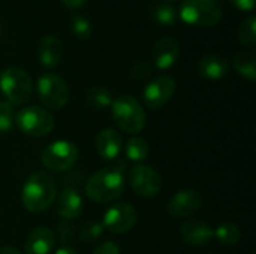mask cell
<instances>
[{
    "mask_svg": "<svg viewBox=\"0 0 256 254\" xmlns=\"http://www.w3.org/2000/svg\"><path fill=\"white\" fill-rule=\"evenodd\" d=\"M57 196V186L46 172H33L22 186L21 202L28 213L46 211Z\"/></svg>",
    "mask_w": 256,
    "mask_h": 254,
    "instance_id": "6da1fadb",
    "label": "cell"
},
{
    "mask_svg": "<svg viewBox=\"0 0 256 254\" xmlns=\"http://www.w3.org/2000/svg\"><path fill=\"white\" fill-rule=\"evenodd\" d=\"M86 195L98 204L117 201L124 192V178L118 166L105 168L93 174L86 183Z\"/></svg>",
    "mask_w": 256,
    "mask_h": 254,
    "instance_id": "7a4b0ae2",
    "label": "cell"
},
{
    "mask_svg": "<svg viewBox=\"0 0 256 254\" xmlns=\"http://www.w3.org/2000/svg\"><path fill=\"white\" fill-rule=\"evenodd\" d=\"M111 112L116 124L126 133H140L146 126V111L130 94L116 97L111 103Z\"/></svg>",
    "mask_w": 256,
    "mask_h": 254,
    "instance_id": "3957f363",
    "label": "cell"
},
{
    "mask_svg": "<svg viewBox=\"0 0 256 254\" xmlns=\"http://www.w3.org/2000/svg\"><path fill=\"white\" fill-rule=\"evenodd\" d=\"M0 91L12 106L27 103L33 96L30 75L18 66L6 67L0 73Z\"/></svg>",
    "mask_w": 256,
    "mask_h": 254,
    "instance_id": "277c9868",
    "label": "cell"
},
{
    "mask_svg": "<svg viewBox=\"0 0 256 254\" xmlns=\"http://www.w3.org/2000/svg\"><path fill=\"white\" fill-rule=\"evenodd\" d=\"M224 15L218 0H184L178 16L183 22L195 27H213L220 22Z\"/></svg>",
    "mask_w": 256,
    "mask_h": 254,
    "instance_id": "5b68a950",
    "label": "cell"
},
{
    "mask_svg": "<svg viewBox=\"0 0 256 254\" xmlns=\"http://www.w3.org/2000/svg\"><path fill=\"white\" fill-rule=\"evenodd\" d=\"M36 91H38V97L40 103L46 109H52V111H57L66 106L69 102V96H70L66 81L52 72L42 73L38 78Z\"/></svg>",
    "mask_w": 256,
    "mask_h": 254,
    "instance_id": "8992f818",
    "label": "cell"
},
{
    "mask_svg": "<svg viewBox=\"0 0 256 254\" xmlns=\"http://www.w3.org/2000/svg\"><path fill=\"white\" fill-rule=\"evenodd\" d=\"M15 124L24 135L32 138H42L52 132L54 117L45 108L26 106L15 114Z\"/></svg>",
    "mask_w": 256,
    "mask_h": 254,
    "instance_id": "52a82bcc",
    "label": "cell"
},
{
    "mask_svg": "<svg viewBox=\"0 0 256 254\" xmlns=\"http://www.w3.org/2000/svg\"><path fill=\"white\" fill-rule=\"evenodd\" d=\"M78 147L70 141H56L44 148L40 154L42 165L52 172H64L69 171L78 162Z\"/></svg>",
    "mask_w": 256,
    "mask_h": 254,
    "instance_id": "ba28073f",
    "label": "cell"
},
{
    "mask_svg": "<svg viewBox=\"0 0 256 254\" xmlns=\"http://www.w3.org/2000/svg\"><path fill=\"white\" fill-rule=\"evenodd\" d=\"M129 183L132 190L142 198H153L162 189L160 174L147 165H136L129 172Z\"/></svg>",
    "mask_w": 256,
    "mask_h": 254,
    "instance_id": "9c48e42d",
    "label": "cell"
},
{
    "mask_svg": "<svg viewBox=\"0 0 256 254\" xmlns=\"http://www.w3.org/2000/svg\"><path fill=\"white\" fill-rule=\"evenodd\" d=\"M177 82L170 75H159L152 79L144 88V102L150 109H159L166 105L174 96Z\"/></svg>",
    "mask_w": 256,
    "mask_h": 254,
    "instance_id": "30bf717a",
    "label": "cell"
},
{
    "mask_svg": "<svg viewBox=\"0 0 256 254\" xmlns=\"http://www.w3.org/2000/svg\"><path fill=\"white\" fill-rule=\"evenodd\" d=\"M102 225L114 235L126 234L136 225V211L130 204H116L106 210Z\"/></svg>",
    "mask_w": 256,
    "mask_h": 254,
    "instance_id": "8fae6325",
    "label": "cell"
},
{
    "mask_svg": "<svg viewBox=\"0 0 256 254\" xmlns=\"http://www.w3.org/2000/svg\"><path fill=\"white\" fill-rule=\"evenodd\" d=\"M202 205V198L196 190L192 189H183L178 190L171 199L168 201L166 210L168 214L176 219H184L195 214Z\"/></svg>",
    "mask_w": 256,
    "mask_h": 254,
    "instance_id": "7c38bea8",
    "label": "cell"
},
{
    "mask_svg": "<svg viewBox=\"0 0 256 254\" xmlns=\"http://www.w3.org/2000/svg\"><path fill=\"white\" fill-rule=\"evenodd\" d=\"M180 57V43L172 36H164L156 40L152 49L153 66L160 70L171 69Z\"/></svg>",
    "mask_w": 256,
    "mask_h": 254,
    "instance_id": "4fadbf2b",
    "label": "cell"
},
{
    "mask_svg": "<svg viewBox=\"0 0 256 254\" xmlns=\"http://www.w3.org/2000/svg\"><path fill=\"white\" fill-rule=\"evenodd\" d=\"M180 235H182V240L192 247H204L214 238V234L210 225L198 219L186 220L180 226Z\"/></svg>",
    "mask_w": 256,
    "mask_h": 254,
    "instance_id": "5bb4252c",
    "label": "cell"
},
{
    "mask_svg": "<svg viewBox=\"0 0 256 254\" xmlns=\"http://www.w3.org/2000/svg\"><path fill=\"white\" fill-rule=\"evenodd\" d=\"M96 151L105 160H116L123 151L122 135L114 129H104L96 136Z\"/></svg>",
    "mask_w": 256,
    "mask_h": 254,
    "instance_id": "9a60e30c",
    "label": "cell"
},
{
    "mask_svg": "<svg viewBox=\"0 0 256 254\" xmlns=\"http://www.w3.org/2000/svg\"><path fill=\"white\" fill-rule=\"evenodd\" d=\"M82 208H84V202L81 195L78 193V190L70 187L64 189L56 201V211L63 220H74L80 217Z\"/></svg>",
    "mask_w": 256,
    "mask_h": 254,
    "instance_id": "2e32d148",
    "label": "cell"
},
{
    "mask_svg": "<svg viewBox=\"0 0 256 254\" xmlns=\"http://www.w3.org/2000/svg\"><path fill=\"white\" fill-rule=\"evenodd\" d=\"M54 244H56L54 232L46 226H40L28 234L27 241L24 244V253L50 254L54 249Z\"/></svg>",
    "mask_w": 256,
    "mask_h": 254,
    "instance_id": "e0dca14e",
    "label": "cell"
},
{
    "mask_svg": "<svg viewBox=\"0 0 256 254\" xmlns=\"http://www.w3.org/2000/svg\"><path fill=\"white\" fill-rule=\"evenodd\" d=\"M63 58V45L58 37L48 34L40 39L38 46V60L45 69H54Z\"/></svg>",
    "mask_w": 256,
    "mask_h": 254,
    "instance_id": "ac0fdd59",
    "label": "cell"
},
{
    "mask_svg": "<svg viewBox=\"0 0 256 254\" xmlns=\"http://www.w3.org/2000/svg\"><path fill=\"white\" fill-rule=\"evenodd\" d=\"M196 69H198L200 76L210 79V81H219L228 75L230 63L225 57L219 54H206L198 61Z\"/></svg>",
    "mask_w": 256,
    "mask_h": 254,
    "instance_id": "d6986e66",
    "label": "cell"
},
{
    "mask_svg": "<svg viewBox=\"0 0 256 254\" xmlns=\"http://www.w3.org/2000/svg\"><path fill=\"white\" fill-rule=\"evenodd\" d=\"M232 66L246 79H249L252 82L256 79V58L254 51H250V49L238 51L232 58Z\"/></svg>",
    "mask_w": 256,
    "mask_h": 254,
    "instance_id": "ffe728a7",
    "label": "cell"
},
{
    "mask_svg": "<svg viewBox=\"0 0 256 254\" xmlns=\"http://www.w3.org/2000/svg\"><path fill=\"white\" fill-rule=\"evenodd\" d=\"M86 99H87L88 106H92L96 111H102V109L110 108L112 100H114L111 90L104 87V85H94V87L88 88Z\"/></svg>",
    "mask_w": 256,
    "mask_h": 254,
    "instance_id": "44dd1931",
    "label": "cell"
},
{
    "mask_svg": "<svg viewBox=\"0 0 256 254\" xmlns=\"http://www.w3.org/2000/svg\"><path fill=\"white\" fill-rule=\"evenodd\" d=\"M124 150V154L128 157V160L130 162H142L148 157V153H150V147H148V142L140 136H134L130 138L126 145L123 147Z\"/></svg>",
    "mask_w": 256,
    "mask_h": 254,
    "instance_id": "7402d4cb",
    "label": "cell"
},
{
    "mask_svg": "<svg viewBox=\"0 0 256 254\" xmlns=\"http://www.w3.org/2000/svg\"><path fill=\"white\" fill-rule=\"evenodd\" d=\"M213 234H214V238L224 246H236L240 241V237H242L240 228L236 223H231V222L219 225L213 231Z\"/></svg>",
    "mask_w": 256,
    "mask_h": 254,
    "instance_id": "603a6c76",
    "label": "cell"
},
{
    "mask_svg": "<svg viewBox=\"0 0 256 254\" xmlns=\"http://www.w3.org/2000/svg\"><path fill=\"white\" fill-rule=\"evenodd\" d=\"M177 16L178 13L176 7L168 3H160L152 7V18L154 19V22L160 25H174L177 21Z\"/></svg>",
    "mask_w": 256,
    "mask_h": 254,
    "instance_id": "cb8c5ba5",
    "label": "cell"
},
{
    "mask_svg": "<svg viewBox=\"0 0 256 254\" xmlns=\"http://www.w3.org/2000/svg\"><path fill=\"white\" fill-rule=\"evenodd\" d=\"M238 40L243 45L254 46L256 43V18L255 15L248 16L238 28Z\"/></svg>",
    "mask_w": 256,
    "mask_h": 254,
    "instance_id": "d4e9b609",
    "label": "cell"
},
{
    "mask_svg": "<svg viewBox=\"0 0 256 254\" xmlns=\"http://www.w3.org/2000/svg\"><path fill=\"white\" fill-rule=\"evenodd\" d=\"M70 30L80 39H88L92 36L93 27L88 18L84 15H74L70 18Z\"/></svg>",
    "mask_w": 256,
    "mask_h": 254,
    "instance_id": "484cf974",
    "label": "cell"
},
{
    "mask_svg": "<svg viewBox=\"0 0 256 254\" xmlns=\"http://www.w3.org/2000/svg\"><path fill=\"white\" fill-rule=\"evenodd\" d=\"M15 124V109L14 106L6 102L0 100V135L8 133Z\"/></svg>",
    "mask_w": 256,
    "mask_h": 254,
    "instance_id": "4316f807",
    "label": "cell"
},
{
    "mask_svg": "<svg viewBox=\"0 0 256 254\" xmlns=\"http://www.w3.org/2000/svg\"><path fill=\"white\" fill-rule=\"evenodd\" d=\"M104 235V225L98 222H90L82 226L80 232V240L82 243H94Z\"/></svg>",
    "mask_w": 256,
    "mask_h": 254,
    "instance_id": "83f0119b",
    "label": "cell"
},
{
    "mask_svg": "<svg viewBox=\"0 0 256 254\" xmlns=\"http://www.w3.org/2000/svg\"><path fill=\"white\" fill-rule=\"evenodd\" d=\"M153 72V66L147 61H141V63H136L132 70H130V76L132 79L135 81H142L146 78H148Z\"/></svg>",
    "mask_w": 256,
    "mask_h": 254,
    "instance_id": "f1b7e54d",
    "label": "cell"
},
{
    "mask_svg": "<svg viewBox=\"0 0 256 254\" xmlns=\"http://www.w3.org/2000/svg\"><path fill=\"white\" fill-rule=\"evenodd\" d=\"M93 254H120V247L112 243V241H106L104 244H100Z\"/></svg>",
    "mask_w": 256,
    "mask_h": 254,
    "instance_id": "f546056e",
    "label": "cell"
},
{
    "mask_svg": "<svg viewBox=\"0 0 256 254\" xmlns=\"http://www.w3.org/2000/svg\"><path fill=\"white\" fill-rule=\"evenodd\" d=\"M237 9L240 10H246V12H252L255 7V0H230Z\"/></svg>",
    "mask_w": 256,
    "mask_h": 254,
    "instance_id": "4dcf8cb0",
    "label": "cell"
},
{
    "mask_svg": "<svg viewBox=\"0 0 256 254\" xmlns=\"http://www.w3.org/2000/svg\"><path fill=\"white\" fill-rule=\"evenodd\" d=\"M66 7H69V9H78V7H81V6H84V3L87 1V0H60Z\"/></svg>",
    "mask_w": 256,
    "mask_h": 254,
    "instance_id": "1f68e13d",
    "label": "cell"
},
{
    "mask_svg": "<svg viewBox=\"0 0 256 254\" xmlns=\"http://www.w3.org/2000/svg\"><path fill=\"white\" fill-rule=\"evenodd\" d=\"M54 254H80V253H78V252H75L74 249H70V247H66V246H64V247H60V249H58V250H57Z\"/></svg>",
    "mask_w": 256,
    "mask_h": 254,
    "instance_id": "d6a6232c",
    "label": "cell"
},
{
    "mask_svg": "<svg viewBox=\"0 0 256 254\" xmlns=\"http://www.w3.org/2000/svg\"><path fill=\"white\" fill-rule=\"evenodd\" d=\"M0 254H21L14 247H0Z\"/></svg>",
    "mask_w": 256,
    "mask_h": 254,
    "instance_id": "836d02e7",
    "label": "cell"
},
{
    "mask_svg": "<svg viewBox=\"0 0 256 254\" xmlns=\"http://www.w3.org/2000/svg\"><path fill=\"white\" fill-rule=\"evenodd\" d=\"M160 1H165V3H170V1H177V0H160Z\"/></svg>",
    "mask_w": 256,
    "mask_h": 254,
    "instance_id": "e575fe53",
    "label": "cell"
}]
</instances>
